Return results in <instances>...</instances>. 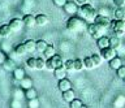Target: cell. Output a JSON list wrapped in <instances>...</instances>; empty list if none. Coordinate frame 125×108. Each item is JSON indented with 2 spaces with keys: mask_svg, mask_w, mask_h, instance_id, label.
I'll return each instance as SVG.
<instances>
[{
  "mask_svg": "<svg viewBox=\"0 0 125 108\" xmlns=\"http://www.w3.org/2000/svg\"><path fill=\"white\" fill-rule=\"evenodd\" d=\"M77 13L80 14V16L83 18L85 21H87V22H94V18H95V16L98 14V12L94 9V7L90 5L89 3L80 5V8H78V12H77Z\"/></svg>",
  "mask_w": 125,
  "mask_h": 108,
  "instance_id": "6da1fadb",
  "label": "cell"
},
{
  "mask_svg": "<svg viewBox=\"0 0 125 108\" xmlns=\"http://www.w3.org/2000/svg\"><path fill=\"white\" fill-rule=\"evenodd\" d=\"M85 26H86V22L82 17L73 16L66 21V28H68V30H70V31H73V33L82 31V30L85 29Z\"/></svg>",
  "mask_w": 125,
  "mask_h": 108,
  "instance_id": "7a4b0ae2",
  "label": "cell"
},
{
  "mask_svg": "<svg viewBox=\"0 0 125 108\" xmlns=\"http://www.w3.org/2000/svg\"><path fill=\"white\" fill-rule=\"evenodd\" d=\"M104 29L103 26H100V25H98L96 22H91L89 26H87V33H89V35L90 37H93V38H100L102 35H104Z\"/></svg>",
  "mask_w": 125,
  "mask_h": 108,
  "instance_id": "3957f363",
  "label": "cell"
},
{
  "mask_svg": "<svg viewBox=\"0 0 125 108\" xmlns=\"http://www.w3.org/2000/svg\"><path fill=\"white\" fill-rule=\"evenodd\" d=\"M61 65H64L62 64V59H61L60 55H56V53H55L53 56L48 57L46 61V68L48 69V70H53L55 68L61 67Z\"/></svg>",
  "mask_w": 125,
  "mask_h": 108,
  "instance_id": "277c9868",
  "label": "cell"
},
{
  "mask_svg": "<svg viewBox=\"0 0 125 108\" xmlns=\"http://www.w3.org/2000/svg\"><path fill=\"white\" fill-rule=\"evenodd\" d=\"M111 25H112V30H113V33L116 34V35H124V33H125V21L124 20H116L115 18V21H111Z\"/></svg>",
  "mask_w": 125,
  "mask_h": 108,
  "instance_id": "5b68a950",
  "label": "cell"
},
{
  "mask_svg": "<svg viewBox=\"0 0 125 108\" xmlns=\"http://www.w3.org/2000/svg\"><path fill=\"white\" fill-rule=\"evenodd\" d=\"M100 56L102 59L105 60V61H109L111 59L116 56V49L112 48L111 46H108V47H104V48H100Z\"/></svg>",
  "mask_w": 125,
  "mask_h": 108,
  "instance_id": "8992f818",
  "label": "cell"
},
{
  "mask_svg": "<svg viewBox=\"0 0 125 108\" xmlns=\"http://www.w3.org/2000/svg\"><path fill=\"white\" fill-rule=\"evenodd\" d=\"M94 22H96L98 25L103 26V28H108L109 25H111V20H109L108 16H104V14H100L98 13L95 18H94Z\"/></svg>",
  "mask_w": 125,
  "mask_h": 108,
  "instance_id": "52a82bcc",
  "label": "cell"
},
{
  "mask_svg": "<svg viewBox=\"0 0 125 108\" xmlns=\"http://www.w3.org/2000/svg\"><path fill=\"white\" fill-rule=\"evenodd\" d=\"M8 25H9L12 31H20V30L22 29V26H25L23 25V21L21 20V18H12Z\"/></svg>",
  "mask_w": 125,
  "mask_h": 108,
  "instance_id": "ba28073f",
  "label": "cell"
},
{
  "mask_svg": "<svg viewBox=\"0 0 125 108\" xmlns=\"http://www.w3.org/2000/svg\"><path fill=\"white\" fill-rule=\"evenodd\" d=\"M64 10L68 14H76L78 12V4L76 1H66V4L64 5Z\"/></svg>",
  "mask_w": 125,
  "mask_h": 108,
  "instance_id": "9c48e42d",
  "label": "cell"
},
{
  "mask_svg": "<svg viewBox=\"0 0 125 108\" xmlns=\"http://www.w3.org/2000/svg\"><path fill=\"white\" fill-rule=\"evenodd\" d=\"M22 21H23V25L27 26V28H34L37 26V22H35V16H33L31 13H27L22 17Z\"/></svg>",
  "mask_w": 125,
  "mask_h": 108,
  "instance_id": "30bf717a",
  "label": "cell"
},
{
  "mask_svg": "<svg viewBox=\"0 0 125 108\" xmlns=\"http://www.w3.org/2000/svg\"><path fill=\"white\" fill-rule=\"evenodd\" d=\"M57 88L60 90L61 92H64L66 90H69V88H72V82L66 78H62V79H59V83H57Z\"/></svg>",
  "mask_w": 125,
  "mask_h": 108,
  "instance_id": "8fae6325",
  "label": "cell"
},
{
  "mask_svg": "<svg viewBox=\"0 0 125 108\" xmlns=\"http://www.w3.org/2000/svg\"><path fill=\"white\" fill-rule=\"evenodd\" d=\"M66 73H68V70L65 69L64 65H61V67H57V68L53 69V74H55V77H56L57 79L65 78V77H66Z\"/></svg>",
  "mask_w": 125,
  "mask_h": 108,
  "instance_id": "7c38bea8",
  "label": "cell"
},
{
  "mask_svg": "<svg viewBox=\"0 0 125 108\" xmlns=\"http://www.w3.org/2000/svg\"><path fill=\"white\" fill-rule=\"evenodd\" d=\"M121 65H123V60H121V59H120V57L117 56V55H116L115 57H113V59L109 60V68L113 69V70L119 69V68L121 67Z\"/></svg>",
  "mask_w": 125,
  "mask_h": 108,
  "instance_id": "4fadbf2b",
  "label": "cell"
},
{
  "mask_svg": "<svg viewBox=\"0 0 125 108\" xmlns=\"http://www.w3.org/2000/svg\"><path fill=\"white\" fill-rule=\"evenodd\" d=\"M35 22H37V26H46L48 24V17L43 13L37 14V16H35Z\"/></svg>",
  "mask_w": 125,
  "mask_h": 108,
  "instance_id": "5bb4252c",
  "label": "cell"
},
{
  "mask_svg": "<svg viewBox=\"0 0 125 108\" xmlns=\"http://www.w3.org/2000/svg\"><path fill=\"white\" fill-rule=\"evenodd\" d=\"M109 46H111L112 48H115L117 49L121 46V38L119 35H112V37H109Z\"/></svg>",
  "mask_w": 125,
  "mask_h": 108,
  "instance_id": "9a60e30c",
  "label": "cell"
},
{
  "mask_svg": "<svg viewBox=\"0 0 125 108\" xmlns=\"http://www.w3.org/2000/svg\"><path fill=\"white\" fill-rule=\"evenodd\" d=\"M26 77V73L22 68H14L13 69V78L16 81H21Z\"/></svg>",
  "mask_w": 125,
  "mask_h": 108,
  "instance_id": "2e32d148",
  "label": "cell"
},
{
  "mask_svg": "<svg viewBox=\"0 0 125 108\" xmlns=\"http://www.w3.org/2000/svg\"><path fill=\"white\" fill-rule=\"evenodd\" d=\"M96 46L99 47V49H100V48H104V47H108V46H109V37L102 35L100 38H98Z\"/></svg>",
  "mask_w": 125,
  "mask_h": 108,
  "instance_id": "e0dca14e",
  "label": "cell"
},
{
  "mask_svg": "<svg viewBox=\"0 0 125 108\" xmlns=\"http://www.w3.org/2000/svg\"><path fill=\"white\" fill-rule=\"evenodd\" d=\"M23 44H25V47H26L27 53H33L34 51H37V43H35V40L29 39V40H26Z\"/></svg>",
  "mask_w": 125,
  "mask_h": 108,
  "instance_id": "ac0fdd59",
  "label": "cell"
},
{
  "mask_svg": "<svg viewBox=\"0 0 125 108\" xmlns=\"http://www.w3.org/2000/svg\"><path fill=\"white\" fill-rule=\"evenodd\" d=\"M12 34V30L9 28V25L5 24V25H0V37H3V38H7V37H9Z\"/></svg>",
  "mask_w": 125,
  "mask_h": 108,
  "instance_id": "d6986e66",
  "label": "cell"
},
{
  "mask_svg": "<svg viewBox=\"0 0 125 108\" xmlns=\"http://www.w3.org/2000/svg\"><path fill=\"white\" fill-rule=\"evenodd\" d=\"M113 17L116 20H124L125 18V10L123 9V7H116L115 12H113Z\"/></svg>",
  "mask_w": 125,
  "mask_h": 108,
  "instance_id": "ffe728a7",
  "label": "cell"
},
{
  "mask_svg": "<svg viewBox=\"0 0 125 108\" xmlns=\"http://www.w3.org/2000/svg\"><path fill=\"white\" fill-rule=\"evenodd\" d=\"M62 94V99L65 100V102H72V100L74 99V91L72 90V88H69V90H66L64 92H61Z\"/></svg>",
  "mask_w": 125,
  "mask_h": 108,
  "instance_id": "44dd1931",
  "label": "cell"
},
{
  "mask_svg": "<svg viewBox=\"0 0 125 108\" xmlns=\"http://www.w3.org/2000/svg\"><path fill=\"white\" fill-rule=\"evenodd\" d=\"M14 52H16V55H17V56H23V55H26L27 51H26L25 44H23V43L17 44V46H16V48H14Z\"/></svg>",
  "mask_w": 125,
  "mask_h": 108,
  "instance_id": "7402d4cb",
  "label": "cell"
},
{
  "mask_svg": "<svg viewBox=\"0 0 125 108\" xmlns=\"http://www.w3.org/2000/svg\"><path fill=\"white\" fill-rule=\"evenodd\" d=\"M20 83H21V88H23V90L33 87V81H31V78H29V77H25L23 79H21Z\"/></svg>",
  "mask_w": 125,
  "mask_h": 108,
  "instance_id": "603a6c76",
  "label": "cell"
},
{
  "mask_svg": "<svg viewBox=\"0 0 125 108\" xmlns=\"http://www.w3.org/2000/svg\"><path fill=\"white\" fill-rule=\"evenodd\" d=\"M35 43H37V51L41 52V53L44 52V49L47 48V46H48V43H47L46 40H43V39H39V40L35 42Z\"/></svg>",
  "mask_w": 125,
  "mask_h": 108,
  "instance_id": "cb8c5ba5",
  "label": "cell"
},
{
  "mask_svg": "<svg viewBox=\"0 0 125 108\" xmlns=\"http://www.w3.org/2000/svg\"><path fill=\"white\" fill-rule=\"evenodd\" d=\"M37 91H35V88L34 87H30V88H26L25 90V98L27 100H30V99H34V98H37Z\"/></svg>",
  "mask_w": 125,
  "mask_h": 108,
  "instance_id": "d4e9b609",
  "label": "cell"
},
{
  "mask_svg": "<svg viewBox=\"0 0 125 108\" xmlns=\"http://www.w3.org/2000/svg\"><path fill=\"white\" fill-rule=\"evenodd\" d=\"M91 60L94 63V67H100L102 63H103V59H102V56L99 53H93L91 55Z\"/></svg>",
  "mask_w": 125,
  "mask_h": 108,
  "instance_id": "484cf974",
  "label": "cell"
},
{
  "mask_svg": "<svg viewBox=\"0 0 125 108\" xmlns=\"http://www.w3.org/2000/svg\"><path fill=\"white\" fill-rule=\"evenodd\" d=\"M69 107L70 108H82V107H86V106L82 103L81 99H76V98H74L72 102H69Z\"/></svg>",
  "mask_w": 125,
  "mask_h": 108,
  "instance_id": "4316f807",
  "label": "cell"
},
{
  "mask_svg": "<svg viewBox=\"0 0 125 108\" xmlns=\"http://www.w3.org/2000/svg\"><path fill=\"white\" fill-rule=\"evenodd\" d=\"M43 55H44V57H51V56H53L55 55V47L52 44H48L47 46V48L44 49V52H43Z\"/></svg>",
  "mask_w": 125,
  "mask_h": 108,
  "instance_id": "83f0119b",
  "label": "cell"
},
{
  "mask_svg": "<svg viewBox=\"0 0 125 108\" xmlns=\"http://www.w3.org/2000/svg\"><path fill=\"white\" fill-rule=\"evenodd\" d=\"M46 59L44 57H37V67H35V69H39V70H42V69L46 68Z\"/></svg>",
  "mask_w": 125,
  "mask_h": 108,
  "instance_id": "f1b7e54d",
  "label": "cell"
},
{
  "mask_svg": "<svg viewBox=\"0 0 125 108\" xmlns=\"http://www.w3.org/2000/svg\"><path fill=\"white\" fill-rule=\"evenodd\" d=\"M3 65H4V68H5L7 70H13L14 69V61L12 59H9V57H7V60L3 63Z\"/></svg>",
  "mask_w": 125,
  "mask_h": 108,
  "instance_id": "f546056e",
  "label": "cell"
},
{
  "mask_svg": "<svg viewBox=\"0 0 125 108\" xmlns=\"http://www.w3.org/2000/svg\"><path fill=\"white\" fill-rule=\"evenodd\" d=\"M115 107H124L125 106V96L123 95H119L117 98L115 99Z\"/></svg>",
  "mask_w": 125,
  "mask_h": 108,
  "instance_id": "4dcf8cb0",
  "label": "cell"
},
{
  "mask_svg": "<svg viewBox=\"0 0 125 108\" xmlns=\"http://www.w3.org/2000/svg\"><path fill=\"white\" fill-rule=\"evenodd\" d=\"M83 65H85L86 69H93L94 68V63L91 60V56H86L83 59Z\"/></svg>",
  "mask_w": 125,
  "mask_h": 108,
  "instance_id": "1f68e13d",
  "label": "cell"
},
{
  "mask_svg": "<svg viewBox=\"0 0 125 108\" xmlns=\"http://www.w3.org/2000/svg\"><path fill=\"white\" fill-rule=\"evenodd\" d=\"M26 65L30 69H35V67H37V57H29L26 60Z\"/></svg>",
  "mask_w": 125,
  "mask_h": 108,
  "instance_id": "d6a6232c",
  "label": "cell"
},
{
  "mask_svg": "<svg viewBox=\"0 0 125 108\" xmlns=\"http://www.w3.org/2000/svg\"><path fill=\"white\" fill-rule=\"evenodd\" d=\"M83 60L82 59H76L74 60V70H81L82 68H83Z\"/></svg>",
  "mask_w": 125,
  "mask_h": 108,
  "instance_id": "836d02e7",
  "label": "cell"
},
{
  "mask_svg": "<svg viewBox=\"0 0 125 108\" xmlns=\"http://www.w3.org/2000/svg\"><path fill=\"white\" fill-rule=\"evenodd\" d=\"M64 67H65V69L68 72H73L74 70V60H66Z\"/></svg>",
  "mask_w": 125,
  "mask_h": 108,
  "instance_id": "e575fe53",
  "label": "cell"
},
{
  "mask_svg": "<svg viewBox=\"0 0 125 108\" xmlns=\"http://www.w3.org/2000/svg\"><path fill=\"white\" fill-rule=\"evenodd\" d=\"M27 107H29V108H38V107H39V100H38V98L30 99L29 103H27Z\"/></svg>",
  "mask_w": 125,
  "mask_h": 108,
  "instance_id": "d590c367",
  "label": "cell"
},
{
  "mask_svg": "<svg viewBox=\"0 0 125 108\" xmlns=\"http://www.w3.org/2000/svg\"><path fill=\"white\" fill-rule=\"evenodd\" d=\"M116 72H117V76H119L120 78H124L125 77V65H121L119 69H116Z\"/></svg>",
  "mask_w": 125,
  "mask_h": 108,
  "instance_id": "8d00e7d4",
  "label": "cell"
},
{
  "mask_svg": "<svg viewBox=\"0 0 125 108\" xmlns=\"http://www.w3.org/2000/svg\"><path fill=\"white\" fill-rule=\"evenodd\" d=\"M52 1H53V4L56 7H61V8H64V5L66 4L68 0H52Z\"/></svg>",
  "mask_w": 125,
  "mask_h": 108,
  "instance_id": "74e56055",
  "label": "cell"
},
{
  "mask_svg": "<svg viewBox=\"0 0 125 108\" xmlns=\"http://www.w3.org/2000/svg\"><path fill=\"white\" fill-rule=\"evenodd\" d=\"M23 96H25V92H22L21 90H16V91H14V99L21 100Z\"/></svg>",
  "mask_w": 125,
  "mask_h": 108,
  "instance_id": "f35d334b",
  "label": "cell"
},
{
  "mask_svg": "<svg viewBox=\"0 0 125 108\" xmlns=\"http://www.w3.org/2000/svg\"><path fill=\"white\" fill-rule=\"evenodd\" d=\"M115 7H124L125 5V0H112Z\"/></svg>",
  "mask_w": 125,
  "mask_h": 108,
  "instance_id": "ab89813d",
  "label": "cell"
},
{
  "mask_svg": "<svg viewBox=\"0 0 125 108\" xmlns=\"http://www.w3.org/2000/svg\"><path fill=\"white\" fill-rule=\"evenodd\" d=\"M5 60H7V55L3 51H0V64H3Z\"/></svg>",
  "mask_w": 125,
  "mask_h": 108,
  "instance_id": "60d3db41",
  "label": "cell"
},
{
  "mask_svg": "<svg viewBox=\"0 0 125 108\" xmlns=\"http://www.w3.org/2000/svg\"><path fill=\"white\" fill-rule=\"evenodd\" d=\"M12 107H14V108H17V107H21V102H20L18 99H14V102L12 103Z\"/></svg>",
  "mask_w": 125,
  "mask_h": 108,
  "instance_id": "b9f144b4",
  "label": "cell"
},
{
  "mask_svg": "<svg viewBox=\"0 0 125 108\" xmlns=\"http://www.w3.org/2000/svg\"><path fill=\"white\" fill-rule=\"evenodd\" d=\"M74 1H76L78 5H82V4H86V3H89V0H74Z\"/></svg>",
  "mask_w": 125,
  "mask_h": 108,
  "instance_id": "7bdbcfd3",
  "label": "cell"
},
{
  "mask_svg": "<svg viewBox=\"0 0 125 108\" xmlns=\"http://www.w3.org/2000/svg\"><path fill=\"white\" fill-rule=\"evenodd\" d=\"M123 79H124V82H125V77H124V78H123Z\"/></svg>",
  "mask_w": 125,
  "mask_h": 108,
  "instance_id": "ee69618b",
  "label": "cell"
}]
</instances>
